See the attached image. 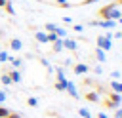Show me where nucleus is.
Returning <instances> with one entry per match:
<instances>
[{"label":"nucleus","mask_w":122,"mask_h":118,"mask_svg":"<svg viewBox=\"0 0 122 118\" xmlns=\"http://www.w3.org/2000/svg\"><path fill=\"white\" fill-rule=\"evenodd\" d=\"M61 44H63V48H67V49H71V51H76V42H74V40H71V38H63Z\"/></svg>","instance_id":"20e7f679"},{"label":"nucleus","mask_w":122,"mask_h":118,"mask_svg":"<svg viewBox=\"0 0 122 118\" xmlns=\"http://www.w3.org/2000/svg\"><path fill=\"white\" fill-rule=\"evenodd\" d=\"M4 101H6V93H4V91H0V103H4Z\"/></svg>","instance_id":"7c9ffc66"},{"label":"nucleus","mask_w":122,"mask_h":118,"mask_svg":"<svg viewBox=\"0 0 122 118\" xmlns=\"http://www.w3.org/2000/svg\"><path fill=\"white\" fill-rule=\"evenodd\" d=\"M8 74H10V78H11V82H21V74H19V70L17 69H11V70H8Z\"/></svg>","instance_id":"0eeeda50"},{"label":"nucleus","mask_w":122,"mask_h":118,"mask_svg":"<svg viewBox=\"0 0 122 118\" xmlns=\"http://www.w3.org/2000/svg\"><path fill=\"white\" fill-rule=\"evenodd\" d=\"M93 72H97V74H101V72H103V69H101V67H93Z\"/></svg>","instance_id":"c756f323"},{"label":"nucleus","mask_w":122,"mask_h":118,"mask_svg":"<svg viewBox=\"0 0 122 118\" xmlns=\"http://www.w3.org/2000/svg\"><path fill=\"white\" fill-rule=\"evenodd\" d=\"M65 91H69L72 97H76V95H78V93H76V88H74V84H72V82H69V84H67V89H65Z\"/></svg>","instance_id":"dca6fc26"},{"label":"nucleus","mask_w":122,"mask_h":118,"mask_svg":"<svg viewBox=\"0 0 122 118\" xmlns=\"http://www.w3.org/2000/svg\"><path fill=\"white\" fill-rule=\"evenodd\" d=\"M53 32H55L59 38H65V36H67V30H65V29H61V27H55V30H53Z\"/></svg>","instance_id":"a211bd4d"},{"label":"nucleus","mask_w":122,"mask_h":118,"mask_svg":"<svg viewBox=\"0 0 122 118\" xmlns=\"http://www.w3.org/2000/svg\"><path fill=\"white\" fill-rule=\"evenodd\" d=\"M55 4L61 6V8H72V4H71L69 0H55Z\"/></svg>","instance_id":"6ab92c4d"},{"label":"nucleus","mask_w":122,"mask_h":118,"mask_svg":"<svg viewBox=\"0 0 122 118\" xmlns=\"http://www.w3.org/2000/svg\"><path fill=\"white\" fill-rule=\"evenodd\" d=\"M2 10H6V13H10V15H13V13H15V10H13V6H11V2H10V0L6 2V6H4Z\"/></svg>","instance_id":"f3484780"},{"label":"nucleus","mask_w":122,"mask_h":118,"mask_svg":"<svg viewBox=\"0 0 122 118\" xmlns=\"http://www.w3.org/2000/svg\"><path fill=\"white\" fill-rule=\"evenodd\" d=\"M93 2H97V0H84V2H82V4H84V6H86V4H93Z\"/></svg>","instance_id":"72a5a7b5"},{"label":"nucleus","mask_w":122,"mask_h":118,"mask_svg":"<svg viewBox=\"0 0 122 118\" xmlns=\"http://www.w3.org/2000/svg\"><path fill=\"white\" fill-rule=\"evenodd\" d=\"M0 36H2V30H0Z\"/></svg>","instance_id":"e433bc0d"},{"label":"nucleus","mask_w":122,"mask_h":118,"mask_svg":"<svg viewBox=\"0 0 122 118\" xmlns=\"http://www.w3.org/2000/svg\"><path fill=\"white\" fill-rule=\"evenodd\" d=\"M112 34H101V36H97L95 38V42H97V48H101L103 51H109L111 48H112V38H111Z\"/></svg>","instance_id":"f257e3e1"},{"label":"nucleus","mask_w":122,"mask_h":118,"mask_svg":"<svg viewBox=\"0 0 122 118\" xmlns=\"http://www.w3.org/2000/svg\"><path fill=\"white\" fill-rule=\"evenodd\" d=\"M57 82H55V89H59V91H65L67 89V84H69V80L65 78V72H63V69H57Z\"/></svg>","instance_id":"f03ea898"},{"label":"nucleus","mask_w":122,"mask_h":118,"mask_svg":"<svg viewBox=\"0 0 122 118\" xmlns=\"http://www.w3.org/2000/svg\"><path fill=\"white\" fill-rule=\"evenodd\" d=\"M97 118H109V116H107L105 112H99V114H97Z\"/></svg>","instance_id":"473e14b6"},{"label":"nucleus","mask_w":122,"mask_h":118,"mask_svg":"<svg viewBox=\"0 0 122 118\" xmlns=\"http://www.w3.org/2000/svg\"><path fill=\"white\" fill-rule=\"evenodd\" d=\"M114 6H122V0H116V2H114Z\"/></svg>","instance_id":"c9c22d12"},{"label":"nucleus","mask_w":122,"mask_h":118,"mask_svg":"<svg viewBox=\"0 0 122 118\" xmlns=\"http://www.w3.org/2000/svg\"><path fill=\"white\" fill-rule=\"evenodd\" d=\"M57 38H59V36H57L55 32H48V42H55Z\"/></svg>","instance_id":"5701e85b"},{"label":"nucleus","mask_w":122,"mask_h":118,"mask_svg":"<svg viewBox=\"0 0 122 118\" xmlns=\"http://www.w3.org/2000/svg\"><path fill=\"white\" fill-rule=\"evenodd\" d=\"M88 25L92 27H99V29H114L118 25V21H112V19H103V21H90Z\"/></svg>","instance_id":"7ed1b4c3"},{"label":"nucleus","mask_w":122,"mask_h":118,"mask_svg":"<svg viewBox=\"0 0 122 118\" xmlns=\"http://www.w3.org/2000/svg\"><path fill=\"white\" fill-rule=\"evenodd\" d=\"M111 76H112V78H120V70H112Z\"/></svg>","instance_id":"cd10ccee"},{"label":"nucleus","mask_w":122,"mask_h":118,"mask_svg":"<svg viewBox=\"0 0 122 118\" xmlns=\"http://www.w3.org/2000/svg\"><path fill=\"white\" fill-rule=\"evenodd\" d=\"M0 82L4 84V86H10V84H13L11 82V78H10V74L8 72H4V74H0Z\"/></svg>","instance_id":"ddd939ff"},{"label":"nucleus","mask_w":122,"mask_h":118,"mask_svg":"<svg viewBox=\"0 0 122 118\" xmlns=\"http://www.w3.org/2000/svg\"><path fill=\"white\" fill-rule=\"evenodd\" d=\"M109 99H111L112 103L120 105V101H122V95H120V93H116V91H111V93H109Z\"/></svg>","instance_id":"1a4fd4ad"},{"label":"nucleus","mask_w":122,"mask_h":118,"mask_svg":"<svg viewBox=\"0 0 122 118\" xmlns=\"http://www.w3.org/2000/svg\"><path fill=\"white\" fill-rule=\"evenodd\" d=\"M84 97H86V101H90V103H97V93H93V91H88Z\"/></svg>","instance_id":"2eb2a0df"},{"label":"nucleus","mask_w":122,"mask_h":118,"mask_svg":"<svg viewBox=\"0 0 122 118\" xmlns=\"http://www.w3.org/2000/svg\"><path fill=\"white\" fill-rule=\"evenodd\" d=\"M51 44H53V48H51V51H53V53H59V51L63 49V44H61V38H57V40H55V42H51Z\"/></svg>","instance_id":"9b49d317"},{"label":"nucleus","mask_w":122,"mask_h":118,"mask_svg":"<svg viewBox=\"0 0 122 118\" xmlns=\"http://www.w3.org/2000/svg\"><path fill=\"white\" fill-rule=\"evenodd\" d=\"M10 48H11L13 51H19V49L23 48V44H21L19 38H13V40H10Z\"/></svg>","instance_id":"6e6552de"},{"label":"nucleus","mask_w":122,"mask_h":118,"mask_svg":"<svg viewBox=\"0 0 122 118\" xmlns=\"http://www.w3.org/2000/svg\"><path fill=\"white\" fill-rule=\"evenodd\" d=\"M8 61H10V65H11L13 69H19V67H21V63H23L19 57H8Z\"/></svg>","instance_id":"f8f14e48"},{"label":"nucleus","mask_w":122,"mask_h":118,"mask_svg":"<svg viewBox=\"0 0 122 118\" xmlns=\"http://www.w3.org/2000/svg\"><path fill=\"white\" fill-rule=\"evenodd\" d=\"M78 114H80L82 118H92V114H90V112H88L86 108H80V110H78Z\"/></svg>","instance_id":"4be33fe9"},{"label":"nucleus","mask_w":122,"mask_h":118,"mask_svg":"<svg viewBox=\"0 0 122 118\" xmlns=\"http://www.w3.org/2000/svg\"><path fill=\"white\" fill-rule=\"evenodd\" d=\"M88 69H90L88 65L78 63V65H74V69H72V70H74V74H86V72H88Z\"/></svg>","instance_id":"39448f33"},{"label":"nucleus","mask_w":122,"mask_h":118,"mask_svg":"<svg viewBox=\"0 0 122 118\" xmlns=\"http://www.w3.org/2000/svg\"><path fill=\"white\" fill-rule=\"evenodd\" d=\"M72 29H74L76 32H82V29H84V27H82V25H72Z\"/></svg>","instance_id":"bb28decb"},{"label":"nucleus","mask_w":122,"mask_h":118,"mask_svg":"<svg viewBox=\"0 0 122 118\" xmlns=\"http://www.w3.org/2000/svg\"><path fill=\"white\" fill-rule=\"evenodd\" d=\"M6 2H8V0H0V10H2L4 6H6Z\"/></svg>","instance_id":"f704fd0d"},{"label":"nucleus","mask_w":122,"mask_h":118,"mask_svg":"<svg viewBox=\"0 0 122 118\" xmlns=\"http://www.w3.org/2000/svg\"><path fill=\"white\" fill-rule=\"evenodd\" d=\"M27 105H29V107H36V105H38V99H36V97H29V99H27Z\"/></svg>","instance_id":"aec40b11"},{"label":"nucleus","mask_w":122,"mask_h":118,"mask_svg":"<svg viewBox=\"0 0 122 118\" xmlns=\"http://www.w3.org/2000/svg\"><path fill=\"white\" fill-rule=\"evenodd\" d=\"M93 55H95V59H97L99 63H103V61H107V55H105V51H103L101 48H95V51H93Z\"/></svg>","instance_id":"423d86ee"},{"label":"nucleus","mask_w":122,"mask_h":118,"mask_svg":"<svg viewBox=\"0 0 122 118\" xmlns=\"http://www.w3.org/2000/svg\"><path fill=\"white\" fill-rule=\"evenodd\" d=\"M63 23H67V25H71V23H72V19H71V17H63Z\"/></svg>","instance_id":"c85d7f7f"},{"label":"nucleus","mask_w":122,"mask_h":118,"mask_svg":"<svg viewBox=\"0 0 122 118\" xmlns=\"http://www.w3.org/2000/svg\"><path fill=\"white\" fill-rule=\"evenodd\" d=\"M34 38H36L38 42H42V44H48V32H36Z\"/></svg>","instance_id":"9d476101"},{"label":"nucleus","mask_w":122,"mask_h":118,"mask_svg":"<svg viewBox=\"0 0 122 118\" xmlns=\"http://www.w3.org/2000/svg\"><path fill=\"white\" fill-rule=\"evenodd\" d=\"M6 118H21V114H17V112H11V110H10Z\"/></svg>","instance_id":"a878e982"},{"label":"nucleus","mask_w":122,"mask_h":118,"mask_svg":"<svg viewBox=\"0 0 122 118\" xmlns=\"http://www.w3.org/2000/svg\"><path fill=\"white\" fill-rule=\"evenodd\" d=\"M8 112H10V110H8L6 107H0V118H6V116H8Z\"/></svg>","instance_id":"393cba45"},{"label":"nucleus","mask_w":122,"mask_h":118,"mask_svg":"<svg viewBox=\"0 0 122 118\" xmlns=\"http://www.w3.org/2000/svg\"><path fill=\"white\" fill-rule=\"evenodd\" d=\"M8 57H10V55H8V51H0V63H6V61H8Z\"/></svg>","instance_id":"b1692460"},{"label":"nucleus","mask_w":122,"mask_h":118,"mask_svg":"<svg viewBox=\"0 0 122 118\" xmlns=\"http://www.w3.org/2000/svg\"><path fill=\"white\" fill-rule=\"evenodd\" d=\"M111 89L122 95V82H111Z\"/></svg>","instance_id":"4468645a"},{"label":"nucleus","mask_w":122,"mask_h":118,"mask_svg":"<svg viewBox=\"0 0 122 118\" xmlns=\"http://www.w3.org/2000/svg\"><path fill=\"white\" fill-rule=\"evenodd\" d=\"M114 118H122V108H118V110H116V114H114Z\"/></svg>","instance_id":"2f4dec72"},{"label":"nucleus","mask_w":122,"mask_h":118,"mask_svg":"<svg viewBox=\"0 0 122 118\" xmlns=\"http://www.w3.org/2000/svg\"><path fill=\"white\" fill-rule=\"evenodd\" d=\"M44 30H48V32H53V30H55V25H53V23H46V25H44Z\"/></svg>","instance_id":"412c9836"}]
</instances>
